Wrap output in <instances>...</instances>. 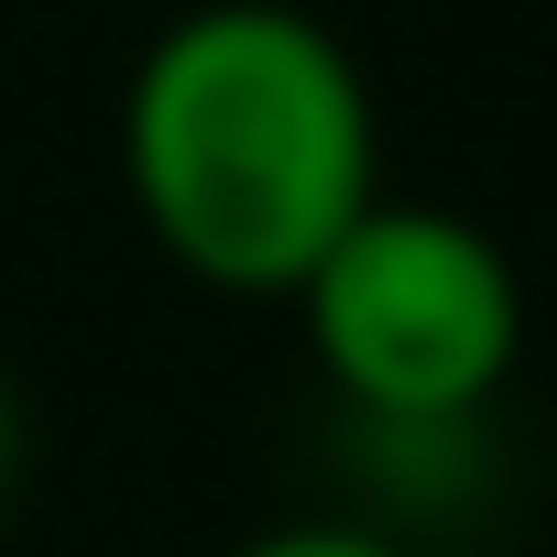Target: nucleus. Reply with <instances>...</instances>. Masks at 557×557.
Returning a JSON list of instances; mask_svg holds the SVG:
<instances>
[{
	"label": "nucleus",
	"instance_id": "2",
	"mask_svg": "<svg viewBox=\"0 0 557 557\" xmlns=\"http://www.w3.org/2000/svg\"><path fill=\"white\" fill-rule=\"evenodd\" d=\"M329 394L372 426H470L524 361V273L513 251L426 197H372L329 262L296 285Z\"/></svg>",
	"mask_w": 557,
	"mask_h": 557
},
{
	"label": "nucleus",
	"instance_id": "3",
	"mask_svg": "<svg viewBox=\"0 0 557 557\" xmlns=\"http://www.w3.org/2000/svg\"><path fill=\"white\" fill-rule=\"evenodd\" d=\"M219 557H405L383 524H339V513H318V524H262V535H240V546H219Z\"/></svg>",
	"mask_w": 557,
	"mask_h": 557
},
{
	"label": "nucleus",
	"instance_id": "4",
	"mask_svg": "<svg viewBox=\"0 0 557 557\" xmlns=\"http://www.w3.org/2000/svg\"><path fill=\"white\" fill-rule=\"evenodd\" d=\"M12 481H23V394L0 372V503H12Z\"/></svg>",
	"mask_w": 557,
	"mask_h": 557
},
{
	"label": "nucleus",
	"instance_id": "1",
	"mask_svg": "<svg viewBox=\"0 0 557 557\" xmlns=\"http://www.w3.org/2000/svg\"><path fill=\"white\" fill-rule=\"evenodd\" d=\"M121 175L197 285L296 296L383 197L372 77L296 0H197L121 88Z\"/></svg>",
	"mask_w": 557,
	"mask_h": 557
}]
</instances>
